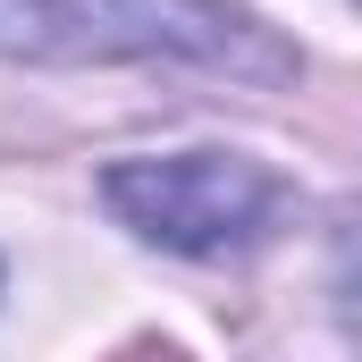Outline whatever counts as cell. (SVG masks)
<instances>
[{
    "mask_svg": "<svg viewBox=\"0 0 362 362\" xmlns=\"http://www.w3.org/2000/svg\"><path fill=\"white\" fill-rule=\"evenodd\" d=\"M228 42V17L211 0H0V51L8 59H202Z\"/></svg>",
    "mask_w": 362,
    "mask_h": 362,
    "instance_id": "2",
    "label": "cell"
},
{
    "mask_svg": "<svg viewBox=\"0 0 362 362\" xmlns=\"http://www.w3.org/2000/svg\"><path fill=\"white\" fill-rule=\"evenodd\" d=\"M110 211L144 236V245H169V253H245L262 245L286 211V185L245 160V152H169V160H118L110 177Z\"/></svg>",
    "mask_w": 362,
    "mask_h": 362,
    "instance_id": "1",
    "label": "cell"
}]
</instances>
